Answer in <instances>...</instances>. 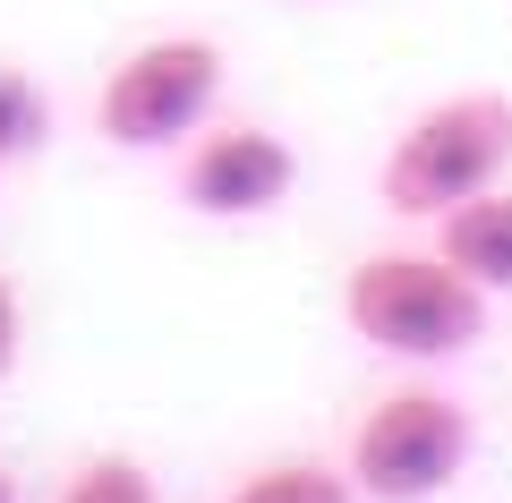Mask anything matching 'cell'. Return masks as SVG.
Returning <instances> with one entry per match:
<instances>
[{
  "instance_id": "5",
  "label": "cell",
  "mask_w": 512,
  "mask_h": 503,
  "mask_svg": "<svg viewBox=\"0 0 512 503\" xmlns=\"http://www.w3.org/2000/svg\"><path fill=\"white\" fill-rule=\"evenodd\" d=\"M291 188H299V154L282 128H214L180 162V197L205 222H256V214H274Z\"/></svg>"
},
{
  "instance_id": "4",
  "label": "cell",
  "mask_w": 512,
  "mask_h": 503,
  "mask_svg": "<svg viewBox=\"0 0 512 503\" xmlns=\"http://www.w3.org/2000/svg\"><path fill=\"white\" fill-rule=\"evenodd\" d=\"M214 94H222V52L214 43L205 35H154L103 77L94 128L111 145H128V154H163V145H180L214 111Z\"/></svg>"
},
{
  "instance_id": "1",
  "label": "cell",
  "mask_w": 512,
  "mask_h": 503,
  "mask_svg": "<svg viewBox=\"0 0 512 503\" xmlns=\"http://www.w3.org/2000/svg\"><path fill=\"white\" fill-rule=\"evenodd\" d=\"M504 171H512V94L470 86V94L427 103L419 120L393 137V154H384V171H376V197L402 222H444L453 205L487 197Z\"/></svg>"
},
{
  "instance_id": "10",
  "label": "cell",
  "mask_w": 512,
  "mask_h": 503,
  "mask_svg": "<svg viewBox=\"0 0 512 503\" xmlns=\"http://www.w3.org/2000/svg\"><path fill=\"white\" fill-rule=\"evenodd\" d=\"M18 333H26V316H18V290H9V273H0V376L18 367Z\"/></svg>"
},
{
  "instance_id": "9",
  "label": "cell",
  "mask_w": 512,
  "mask_h": 503,
  "mask_svg": "<svg viewBox=\"0 0 512 503\" xmlns=\"http://www.w3.org/2000/svg\"><path fill=\"white\" fill-rule=\"evenodd\" d=\"M60 503H163V495H154V478L137 461H86Z\"/></svg>"
},
{
  "instance_id": "3",
  "label": "cell",
  "mask_w": 512,
  "mask_h": 503,
  "mask_svg": "<svg viewBox=\"0 0 512 503\" xmlns=\"http://www.w3.org/2000/svg\"><path fill=\"white\" fill-rule=\"evenodd\" d=\"M478 427L444 384H393L384 401H367V418L350 427V486L367 503H436L461 478Z\"/></svg>"
},
{
  "instance_id": "8",
  "label": "cell",
  "mask_w": 512,
  "mask_h": 503,
  "mask_svg": "<svg viewBox=\"0 0 512 503\" xmlns=\"http://www.w3.org/2000/svg\"><path fill=\"white\" fill-rule=\"evenodd\" d=\"M43 137H52V103H43V86L0 60V162H26Z\"/></svg>"
},
{
  "instance_id": "2",
  "label": "cell",
  "mask_w": 512,
  "mask_h": 503,
  "mask_svg": "<svg viewBox=\"0 0 512 503\" xmlns=\"http://www.w3.org/2000/svg\"><path fill=\"white\" fill-rule=\"evenodd\" d=\"M342 316L367 350L393 359H461L487 333V290L461 265H444L436 248H376L350 265L342 282Z\"/></svg>"
},
{
  "instance_id": "6",
  "label": "cell",
  "mask_w": 512,
  "mask_h": 503,
  "mask_svg": "<svg viewBox=\"0 0 512 503\" xmlns=\"http://www.w3.org/2000/svg\"><path fill=\"white\" fill-rule=\"evenodd\" d=\"M436 256H444V265H461L487 299H512V197H504V188H487V197L453 205V214L436 222Z\"/></svg>"
},
{
  "instance_id": "11",
  "label": "cell",
  "mask_w": 512,
  "mask_h": 503,
  "mask_svg": "<svg viewBox=\"0 0 512 503\" xmlns=\"http://www.w3.org/2000/svg\"><path fill=\"white\" fill-rule=\"evenodd\" d=\"M0 503H18V486H9V469H0Z\"/></svg>"
},
{
  "instance_id": "7",
  "label": "cell",
  "mask_w": 512,
  "mask_h": 503,
  "mask_svg": "<svg viewBox=\"0 0 512 503\" xmlns=\"http://www.w3.org/2000/svg\"><path fill=\"white\" fill-rule=\"evenodd\" d=\"M222 503H359V486H350V469H325V461H274L239 478Z\"/></svg>"
}]
</instances>
